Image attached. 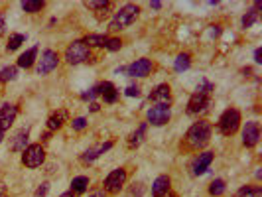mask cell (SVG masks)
Returning a JSON list of instances; mask_svg holds the SVG:
<instances>
[{"instance_id": "obj_8", "label": "cell", "mask_w": 262, "mask_h": 197, "mask_svg": "<svg viewBox=\"0 0 262 197\" xmlns=\"http://www.w3.org/2000/svg\"><path fill=\"white\" fill-rule=\"evenodd\" d=\"M57 65H59V53L53 51V49H44L42 57L38 59L36 71H38V75H48V73H52Z\"/></svg>"}, {"instance_id": "obj_38", "label": "cell", "mask_w": 262, "mask_h": 197, "mask_svg": "<svg viewBox=\"0 0 262 197\" xmlns=\"http://www.w3.org/2000/svg\"><path fill=\"white\" fill-rule=\"evenodd\" d=\"M6 34V16L0 12V38Z\"/></svg>"}, {"instance_id": "obj_22", "label": "cell", "mask_w": 262, "mask_h": 197, "mask_svg": "<svg viewBox=\"0 0 262 197\" xmlns=\"http://www.w3.org/2000/svg\"><path fill=\"white\" fill-rule=\"evenodd\" d=\"M146 130H148V122H142L128 138V146L130 148H138L142 142H144V136H146Z\"/></svg>"}, {"instance_id": "obj_46", "label": "cell", "mask_w": 262, "mask_h": 197, "mask_svg": "<svg viewBox=\"0 0 262 197\" xmlns=\"http://www.w3.org/2000/svg\"><path fill=\"white\" fill-rule=\"evenodd\" d=\"M2 138H4V130L0 128V142H2Z\"/></svg>"}, {"instance_id": "obj_13", "label": "cell", "mask_w": 262, "mask_h": 197, "mask_svg": "<svg viewBox=\"0 0 262 197\" xmlns=\"http://www.w3.org/2000/svg\"><path fill=\"white\" fill-rule=\"evenodd\" d=\"M211 104V97L207 95H201V93H193L189 97V102H187V112L189 114H197L201 110H205Z\"/></svg>"}, {"instance_id": "obj_43", "label": "cell", "mask_w": 262, "mask_h": 197, "mask_svg": "<svg viewBox=\"0 0 262 197\" xmlns=\"http://www.w3.org/2000/svg\"><path fill=\"white\" fill-rule=\"evenodd\" d=\"M89 197H105V192H93Z\"/></svg>"}, {"instance_id": "obj_36", "label": "cell", "mask_w": 262, "mask_h": 197, "mask_svg": "<svg viewBox=\"0 0 262 197\" xmlns=\"http://www.w3.org/2000/svg\"><path fill=\"white\" fill-rule=\"evenodd\" d=\"M124 93H126V97H140V87L138 85H128Z\"/></svg>"}, {"instance_id": "obj_37", "label": "cell", "mask_w": 262, "mask_h": 197, "mask_svg": "<svg viewBox=\"0 0 262 197\" xmlns=\"http://www.w3.org/2000/svg\"><path fill=\"white\" fill-rule=\"evenodd\" d=\"M48 192H50V184H48V182H44V184L36 190V197H46L48 196Z\"/></svg>"}, {"instance_id": "obj_42", "label": "cell", "mask_w": 262, "mask_h": 197, "mask_svg": "<svg viewBox=\"0 0 262 197\" xmlns=\"http://www.w3.org/2000/svg\"><path fill=\"white\" fill-rule=\"evenodd\" d=\"M101 106H99V102H91V112H97Z\"/></svg>"}, {"instance_id": "obj_44", "label": "cell", "mask_w": 262, "mask_h": 197, "mask_svg": "<svg viewBox=\"0 0 262 197\" xmlns=\"http://www.w3.org/2000/svg\"><path fill=\"white\" fill-rule=\"evenodd\" d=\"M59 197H75V196H73L71 192H65V194H61V196H59Z\"/></svg>"}, {"instance_id": "obj_34", "label": "cell", "mask_w": 262, "mask_h": 197, "mask_svg": "<svg viewBox=\"0 0 262 197\" xmlns=\"http://www.w3.org/2000/svg\"><path fill=\"white\" fill-rule=\"evenodd\" d=\"M71 126H73V130H85L87 128V118L85 116H77V118H73Z\"/></svg>"}, {"instance_id": "obj_33", "label": "cell", "mask_w": 262, "mask_h": 197, "mask_svg": "<svg viewBox=\"0 0 262 197\" xmlns=\"http://www.w3.org/2000/svg\"><path fill=\"white\" fill-rule=\"evenodd\" d=\"M211 91H213V83H209V81H201L199 85H197V89H195V93H201V95H207V97H211Z\"/></svg>"}, {"instance_id": "obj_9", "label": "cell", "mask_w": 262, "mask_h": 197, "mask_svg": "<svg viewBox=\"0 0 262 197\" xmlns=\"http://www.w3.org/2000/svg\"><path fill=\"white\" fill-rule=\"evenodd\" d=\"M170 118H172V110H170V106L154 104L152 108H148V122L154 124V126H164V124H168Z\"/></svg>"}, {"instance_id": "obj_5", "label": "cell", "mask_w": 262, "mask_h": 197, "mask_svg": "<svg viewBox=\"0 0 262 197\" xmlns=\"http://www.w3.org/2000/svg\"><path fill=\"white\" fill-rule=\"evenodd\" d=\"M44 162H46V152H44L42 144H30L22 154V164L26 168H30V170L40 168Z\"/></svg>"}, {"instance_id": "obj_26", "label": "cell", "mask_w": 262, "mask_h": 197, "mask_svg": "<svg viewBox=\"0 0 262 197\" xmlns=\"http://www.w3.org/2000/svg\"><path fill=\"white\" fill-rule=\"evenodd\" d=\"M175 71H187L191 67V55L189 53H179L175 57V63H174Z\"/></svg>"}, {"instance_id": "obj_29", "label": "cell", "mask_w": 262, "mask_h": 197, "mask_svg": "<svg viewBox=\"0 0 262 197\" xmlns=\"http://www.w3.org/2000/svg\"><path fill=\"white\" fill-rule=\"evenodd\" d=\"M18 77V67L16 65H8L0 71V83H8V81H14Z\"/></svg>"}, {"instance_id": "obj_32", "label": "cell", "mask_w": 262, "mask_h": 197, "mask_svg": "<svg viewBox=\"0 0 262 197\" xmlns=\"http://www.w3.org/2000/svg\"><path fill=\"white\" fill-rule=\"evenodd\" d=\"M103 48L108 49V51H118V49L122 48V40L120 38H106Z\"/></svg>"}, {"instance_id": "obj_7", "label": "cell", "mask_w": 262, "mask_h": 197, "mask_svg": "<svg viewBox=\"0 0 262 197\" xmlns=\"http://www.w3.org/2000/svg\"><path fill=\"white\" fill-rule=\"evenodd\" d=\"M124 71H126L128 77H134V79L136 77H148L154 71V63L148 57H140V59L132 61L128 67H124Z\"/></svg>"}, {"instance_id": "obj_1", "label": "cell", "mask_w": 262, "mask_h": 197, "mask_svg": "<svg viewBox=\"0 0 262 197\" xmlns=\"http://www.w3.org/2000/svg\"><path fill=\"white\" fill-rule=\"evenodd\" d=\"M211 134H213V126L209 120H197L185 132V144L191 150H199V148L209 144Z\"/></svg>"}, {"instance_id": "obj_4", "label": "cell", "mask_w": 262, "mask_h": 197, "mask_svg": "<svg viewBox=\"0 0 262 197\" xmlns=\"http://www.w3.org/2000/svg\"><path fill=\"white\" fill-rule=\"evenodd\" d=\"M91 59V48L83 42V40H75L71 42L65 49V61L69 65H79Z\"/></svg>"}, {"instance_id": "obj_21", "label": "cell", "mask_w": 262, "mask_h": 197, "mask_svg": "<svg viewBox=\"0 0 262 197\" xmlns=\"http://www.w3.org/2000/svg\"><path fill=\"white\" fill-rule=\"evenodd\" d=\"M261 6H262L261 2H255V4H253V8H251V10H247V14H245V16H243V20H241L245 30H247V28H253V26L259 22V10H261Z\"/></svg>"}, {"instance_id": "obj_15", "label": "cell", "mask_w": 262, "mask_h": 197, "mask_svg": "<svg viewBox=\"0 0 262 197\" xmlns=\"http://www.w3.org/2000/svg\"><path fill=\"white\" fill-rule=\"evenodd\" d=\"M114 146V142L112 140H108V142H105V144H101V146H97V148H89L83 156H81V162L83 164H91V162H95L101 154H105V152H108L110 148Z\"/></svg>"}, {"instance_id": "obj_45", "label": "cell", "mask_w": 262, "mask_h": 197, "mask_svg": "<svg viewBox=\"0 0 262 197\" xmlns=\"http://www.w3.org/2000/svg\"><path fill=\"white\" fill-rule=\"evenodd\" d=\"M160 197H175V194H174V192H168V194H164V196H160Z\"/></svg>"}, {"instance_id": "obj_27", "label": "cell", "mask_w": 262, "mask_h": 197, "mask_svg": "<svg viewBox=\"0 0 262 197\" xmlns=\"http://www.w3.org/2000/svg\"><path fill=\"white\" fill-rule=\"evenodd\" d=\"M105 40H106V36H103V34H89V36L83 38V42H85L89 48H103V46H105Z\"/></svg>"}, {"instance_id": "obj_28", "label": "cell", "mask_w": 262, "mask_h": 197, "mask_svg": "<svg viewBox=\"0 0 262 197\" xmlns=\"http://www.w3.org/2000/svg\"><path fill=\"white\" fill-rule=\"evenodd\" d=\"M237 197H262L261 186H245L237 192Z\"/></svg>"}, {"instance_id": "obj_39", "label": "cell", "mask_w": 262, "mask_h": 197, "mask_svg": "<svg viewBox=\"0 0 262 197\" xmlns=\"http://www.w3.org/2000/svg\"><path fill=\"white\" fill-rule=\"evenodd\" d=\"M255 61L257 63H262V49L257 48V51H255Z\"/></svg>"}, {"instance_id": "obj_11", "label": "cell", "mask_w": 262, "mask_h": 197, "mask_svg": "<svg viewBox=\"0 0 262 197\" xmlns=\"http://www.w3.org/2000/svg\"><path fill=\"white\" fill-rule=\"evenodd\" d=\"M148 100L152 104H164V106H170L172 104V89L168 83H160L158 87L152 89V93L148 95Z\"/></svg>"}, {"instance_id": "obj_20", "label": "cell", "mask_w": 262, "mask_h": 197, "mask_svg": "<svg viewBox=\"0 0 262 197\" xmlns=\"http://www.w3.org/2000/svg\"><path fill=\"white\" fill-rule=\"evenodd\" d=\"M67 116H69V114H67V110H65V108L55 110L52 116L48 118V128H50V130H59V128L67 122Z\"/></svg>"}, {"instance_id": "obj_2", "label": "cell", "mask_w": 262, "mask_h": 197, "mask_svg": "<svg viewBox=\"0 0 262 197\" xmlns=\"http://www.w3.org/2000/svg\"><path fill=\"white\" fill-rule=\"evenodd\" d=\"M138 14H140V8H138L136 4H124V6L112 16V20H110V24H108V30H110V32H120V30L128 28V26H132V24L136 22Z\"/></svg>"}, {"instance_id": "obj_10", "label": "cell", "mask_w": 262, "mask_h": 197, "mask_svg": "<svg viewBox=\"0 0 262 197\" xmlns=\"http://www.w3.org/2000/svg\"><path fill=\"white\" fill-rule=\"evenodd\" d=\"M261 140V122L249 120L243 128V144L247 148H255Z\"/></svg>"}, {"instance_id": "obj_18", "label": "cell", "mask_w": 262, "mask_h": 197, "mask_svg": "<svg viewBox=\"0 0 262 197\" xmlns=\"http://www.w3.org/2000/svg\"><path fill=\"white\" fill-rule=\"evenodd\" d=\"M97 87H99V95L103 97L105 102H108V104L116 102V98H118V91H116V87H114L110 81H105V83H101V85H97Z\"/></svg>"}, {"instance_id": "obj_31", "label": "cell", "mask_w": 262, "mask_h": 197, "mask_svg": "<svg viewBox=\"0 0 262 197\" xmlns=\"http://www.w3.org/2000/svg\"><path fill=\"white\" fill-rule=\"evenodd\" d=\"M225 190H227V186H225V182L223 180H213L209 186V194L213 197H219L225 194Z\"/></svg>"}, {"instance_id": "obj_40", "label": "cell", "mask_w": 262, "mask_h": 197, "mask_svg": "<svg viewBox=\"0 0 262 197\" xmlns=\"http://www.w3.org/2000/svg\"><path fill=\"white\" fill-rule=\"evenodd\" d=\"M6 194H8V190H6L4 182H0V197H6Z\"/></svg>"}, {"instance_id": "obj_41", "label": "cell", "mask_w": 262, "mask_h": 197, "mask_svg": "<svg viewBox=\"0 0 262 197\" xmlns=\"http://www.w3.org/2000/svg\"><path fill=\"white\" fill-rule=\"evenodd\" d=\"M150 8H154V10H160V8H162V2H160V0H154V2H150Z\"/></svg>"}, {"instance_id": "obj_12", "label": "cell", "mask_w": 262, "mask_h": 197, "mask_svg": "<svg viewBox=\"0 0 262 197\" xmlns=\"http://www.w3.org/2000/svg\"><path fill=\"white\" fill-rule=\"evenodd\" d=\"M16 116H18V106L16 104H12V102L2 104L0 106V128L2 130H8L14 124Z\"/></svg>"}, {"instance_id": "obj_14", "label": "cell", "mask_w": 262, "mask_h": 197, "mask_svg": "<svg viewBox=\"0 0 262 197\" xmlns=\"http://www.w3.org/2000/svg\"><path fill=\"white\" fill-rule=\"evenodd\" d=\"M213 158H215V154H213V152H201V154H199V156L193 160V164H191V170H193V174H195V176H201V174H205V172L209 170Z\"/></svg>"}, {"instance_id": "obj_6", "label": "cell", "mask_w": 262, "mask_h": 197, "mask_svg": "<svg viewBox=\"0 0 262 197\" xmlns=\"http://www.w3.org/2000/svg\"><path fill=\"white\" fill-rule=\"evenodd\" d=\"M124 184H126V170L124 168H116L105 178V184H103L105 190L103 192L108 194V196H116V194H120Z\"/></svg>"}, {"instance_id": "obj_25", "label": "cell", "mask_w": 262, "mask_h": 197, "mask_svg": "<svg viewBox=\"0 0 262 197\" xmlns=\"http://www.w3.org/2000/svg\"><path fill=\"white\" fill-rule=\"evenodd\" d=\"M89 10H95V12H105L106 14V10L110 8V0H87V2H83Z\"/></svg>"}, {"instance_id": "obj_16", "label": "cell", "mask_w": 262, "mask_h": 197, "mask_svg": "<svg viewBox=\"0 0 262 197\" xmlns=\"http://www.w3.org/2000/svg\"><path fill=\"white\" fill-rule=\"evenodd\" d=\"M168 192H172V178L170 176H158L152 184V196L160 197Z\"/></svg>"}, {"instance_id": "obj_23", "label": "cell", "mask_w": 262, "mask_h": 197, "mask_svg": "<svg viewBox=\"0 0 262 197\" xmlns=\"http://www.w3.org/2000/svg\"><path fill=\"white\" fill-rule=\"evenodd\" d=\"M89 190V178L87 176H77L71 180V194L73 196H81Z\"/></svg>"}, {"instance_id": "obj_19", "label": "cell", "mask_w": 262, "mask_h": 197, "mask_svg": "<svg viewBox=\"0 0 262 197\" xmlns=\"http://www.w3.org/2000/svg\"><path fill=\"white\" fill-rule=\"evenodd\" d=\"M36 61H38V46L30 48L28 51H24V53L18 57V67H22V69H30Z\"/></svg>"}, {"instance_id": "obj_24", "label": "cell", "mask_w": 262, "mask_h": 197, "mask_svg": "<svg viewBox=\"0 0 262 197\" xmlns=\"http://www.w3.org/2000/svg\"><path fill=\"white\" fill-rule=\"evenodd\" d=\"M44 6H46V2H42V0H24V2H22V10L28 12V14L42 12Z\"/></svg>"}, {"instance_id": "obj_3", "label": "cell", "mask_w": 262, "mask_h": 197, "mask_svg": "<svg viewBox=\"0 0 262 197\" xmlns=\"http://www.w3.org/2000/svg\"><path fill=\"white\" fill-rule=\"evenodd\" d=\"M217 126H219V132H221L223 136H233V134L239 130V126H241V110L235 108V106L227 108V110L221 114Z\"/></svg>"}, {"instance_id": "obj_35", "label": "cell", "mask_w": 262, "mask_h": 197, "mask_svg": "<svg viewBox=\"0 0 262 197\" xmlns=\"http://www.w3.org/2000/svg\"><path fill=\"white\" fill-rule=\"evenodd\" d=\"M144 196V186L142 184H134L128 192V197H142Z\"/></svg>"}, {"instance_id": "obj_30", "label": "cell", "mask_w": 262, "mask_h": 197, "mask_svg": "<svg viewBox=\"0 0 262 197\" xmlns=\"http://www.w3.org/2000/svg\"><path fill=\"white\" fill-rule=\"evenodd\" d=\"M24 42H26V36H24V34H12V36H10V40H8V46H6V49H8V51H14V49L20 48Z\"/></svg>"}, {"instance_id": "obj_17", "label": "cell", "mask_w": 262, "mask_h": 197, "mask_svg": "<svg viewBox=\"0 0 262 197\" xmlns=\"http://www.w3.org/2000/svg\"><path fill=\"white\" fill-rule=\"evenodd\" d=\"M26 148H28V128H22L10 140V150L12 152H24Z\"/></svg>"}]
</instances>
